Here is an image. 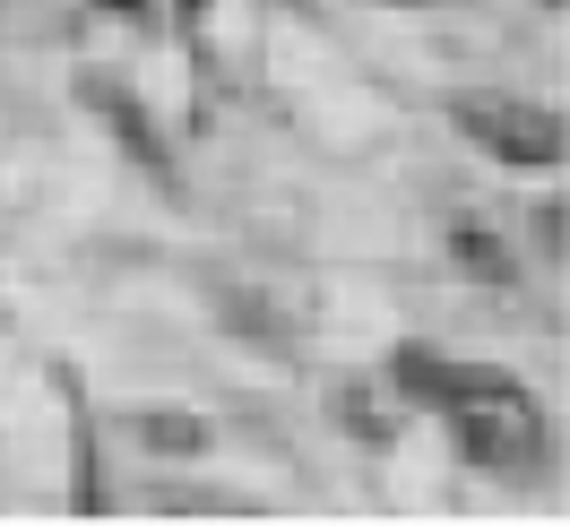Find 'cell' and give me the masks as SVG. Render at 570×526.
Instances as JSON below:
<instances>
[{
  "mask_svg": "<svg viewBox=\"0 0 570 526\" xmlns=\"http://www.w3.org/2000/svg\"><path fill=\"white\" fill-rule=\"evenodd\" d=\"M390 380L415 406H441L450 431H459V449H466V466H484V475H528L544 457V406H535V388L493 371V363H441L424 346H397Z\"/></svg>",
  "mask_w": 570,
  "mask_h": 526,
  "instance_id": "cell-1",
  "label": "cell"
},
{
  "mask_svg": "<svg viewBox=\"0 0 570 526\" xmlns=\"http://www.w3.org/2000/svg\"><path fill=\"white\" fill-rule=\"evenodd\" d=\"M450 121H459L484 156L528 165V173L562 165V147H570V121L553 105H535V96H450Z\"/></svg>",
  "mask_w": 570,
  "mask_h": 526,
  "instance_id": "cell-2",
  "label": "cell"
},
{
  "mask_svg": "<svg viewBox=\"0 0 570 526\" xmlns=\"http://www.w3.org/2000/svg\"><path fill=\"white\" fill-rule=\"evenodd\" d=\"M78 96H87V105H105L112 121H121V139H130V156H147V165H165V147H156V130H147V112L130 105V96H121V87H105V78H87V87H78Z\"/></svg>",
  "mask_w": 570,
  "mask_h": 526,
  "instance_id": "cell-3",
  "label": "cell"
},
{
  "mask_svg": "<svg viewBox=\"0 0 570 526\" xmlns=\"http://www.w3.org/2000/svg\"><path fill=\"white\" fill-rule=\"evenodd\" d=\"M450 250L466 259V277H484V285H510V277H519V268H510V250H501L493 234H475V225H459V234H450Z\"/></svg>",
  "mask_w": 570,
  "mask_h": 526,
  "instance_id": "cell-4",
  "label": "cell"
},
{
  "mask_svg": "<svg viewBox=\"0 0 570 526\" xmlns=\"http://www.w3.org/2000/svg\"><path fill=\"white\" fill-rule=\"evenodd\" d=\"M139 440H147V449L190 457V449H208V423H199V415H139Z\"/></svg>",
  "mask_w": 570,
  "mask_h": 526,
  "instance_id": "cell-5",
  "label": "cell"
},
{
  "mask_svg": "<svg viewBox=\"0 0 570 526\" xmlns=\"http://www.w3.org/2000/svg\"><path fill=\"white\" fill-rule=\"evenodd\" d=\"M337 423H346L355 440H390V415H372V406H363V380L337 388Z\"/></svg>",
  "mask_w": 570,
  "mask_h": 526,
  "instance_id": "cell-6",
  "label": "cell"
},
{
  "mask_svg": "<svg viewBox=\"0 0 570 526\" xmlns=\"http://www.w3.org/2000/svg\"><path fill=\"white\" fill-rule=\"evenodd\" d=\"M535 250H544V259H562V208H553V199L535 208Z\"/></svg>",
  "mask_w": 570,
  "mask_h": 526,
  "instance_id": "cell-7",
  "label": "cell"
},
{
  "mask_svg": "<svg viewBox=\"0 0 570 526\" xmlns=\"http://www.w3.org/2000/svg\"><path fill=\"white\" fill-rule=\"evenodd\" d=\"M381 9H432V0H381Z\"/></svg>",
  "mask_w": 570,
  "mask_h": 526,
  "instance_id": "cell-8",
  "label": "cell"
}]
</instances>
